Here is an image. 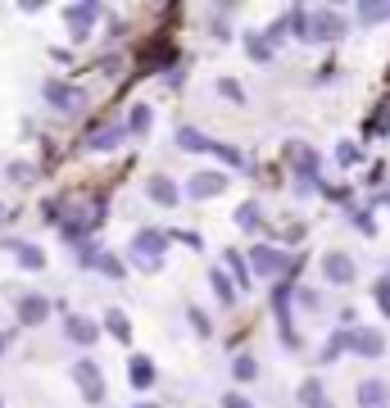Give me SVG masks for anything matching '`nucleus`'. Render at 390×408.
<instances>
[{"mask_svg":"<svg viewBox=\"0 0 390 408\" xmlns=\"http://www.w3.org/2000/svg\"><path fill=\"white\" fill-rule=\"evenodd\" d=\"M223 263H227L231 272H236V281H241V286H246V281H250V277H246V258H241L236 250H227V254H223Z\"/></svg>","mask_w":390,"mask_h":408,"instance_id":"bb28decb","label":"nucleus"},{"mask_svg":"<svg viewBox=\"0 0 390 408\" xmlns=\"http://www.w3.org/2000/svg\"><path fill=\"white\" fill-rule=\"evenodd\" d=\"M177 145H181V150H209V136H200V132H191V127H181L177 132Z\"/></svg>","mask_w":390,"mask_h":408,"instance_id":"aec40b11","label":"nucleus"},{"mask_svg":"<svg viewBox=\"0 0 390 408\" xmlns=\"http://www.w3.org/2000/svg\"><path fill=\"white\" fill-rule=\"evenodd\" d=\"M137 408H159V404H137Z\"/></svg>","mask_w":390,"mask_h":408,"instance_id":"72a5a7b5","label":"nucleus"},{"mask_svg":"<svg viewBox=\"0 0 390 408\" xmlns=\"http://www.w3.org/2000/svg\"><path fill=\"white\" fill-rule=\"evenodd\" d=\"M231 372H236L241 381H250L254 372H259V363H254V358H250V354H241V358H236V363H231Z\"/></svg>","mask_w":390,"mask_h":408,"instance_id":"393cba45","label":"nucleus"},{"mask_svg":"<svg viewBox=\"0 0 390 408\" xmlns=\"http://www.w3.org/2000/svg\"><path fill=\"white\" fill-rule=\"evenodd\" d=\"M164 250H168L164 231H137V241H132V258H137L145 272H154V268L164 263Z\"/></svg>","mask_w":390,"mask_h":408,"instance_id":"f03ea898","label":"nucleus"},{"mask_svg":"<svg viewBox=\"0 0 390 408\" xmlns=\"http://www.w3.org/2000/svg\"><path fill=\"white\" fill-rule=\"evenodd\" d=\"M82 145H87V150H114V145H123V127H118V122H100Z\"/></svg>","mask_w":390,"mask_h":408,"instance_id":"9d476101","label":"nucleus"},{"mask_svg":"<svg viewBox=\"0 0 390 408\" xmlns=\"http://www.w3.org/2000/svg\"><path fill=\"white\" fill-rule=\"evenodd\" d=\"M73 381L82 386V394H87V404H100V399H105V386H100V367H95L91 358H82V363H73Z\"/></svg>","mask_w":390,"mask_h":408,"instance_id":"7ed1b4c3","label":"nucleus"},{"mask_svg":"<svg viewBox=\"0 0 390 408\" xmlns=\"http://www.w3.org/2000/svg\"><path fill=\"white\" fill-rule=\"evenodd\" d=\"M250 263H254V277H268V281H290V272H295V258L273 250V245H254Z\"/></svg>","mask_w":390,"mask_h":408,"instance_id":"f257e3e1","label":"nucleus"},{"mask_svg":"<svg viewBox=\"0 0 390 408\" xmlns=\"http://www.w3.org/2000/svg\"><path fill=\"white\" fill-rule=\"evenodd\" d=\"M359 19H368V23L390 19V5H359Z\"/></svg>","mask_w":390,"mask_h":408,"instance_id":"c85d7f7f","label":"nucleus"},{"mask_svg":"<svg viewBox=\"0 0 390 408\" xmlns=\"http://www.w3.org/2000/svg\"><path fill=\"white\" fill-rule=\"evenodd\" d=\"M150 200L164 204V209H177V187H173V177L154 172V177H150Z\"/></svg>","mask_w":390,"mask_h":408,"instance_id":"ddd939ff","label":"nucleus"},{"mask_svg":"<svg viewBox=\"0 0 390 408\" xmlns=\"http://www.w3.org/2000/svg\"><path fill=\"white\" fill-rule=\"evenodd\" d=\"M372 300H376V308H381V313L390 318V277H381V281L372 286Z\"/></svg>","mask_w":390,"mask_h":408,"instance_id":"b1692460","label":"nucleus"},{"mask_svg":"<svg viewBox=\"0 0 390 408\" xmlns=\"http://www.w3.org/2000/svg\"><path fill=\"white\" fill-rule=\"evenodd\" d=\"M359 408H390L386 381H359Z\"/></svg>","mask_w":390,"mask_h":408,"instance_id":"9b49d317","label":"nucleus"},{"mask_svg":"<svg viewBox=\"0 0 390 408\" xmlns=\"http://www.w3.org/2000/svg\"><path fill=\"white\" fill-rule=\"evenodd\" d=\"M95 14H100L95 5H68V9H64L73 41H87V36H91V28H95Z\"/></svg>","mask_w":390,"mask_h":408,"instance_id":"39448f33","label":"nucleus"},{"mask_svg":"<svg viewBox=\"0 0 390 408\" xmlns=\"http://www.w3.org/2000/svg\"><path fill=\"white\" fill-rule=\"evenodd\" d=\"M46 313H51V300H46V295H23V300H19V318L28 327L46 323Z\"/></svg>","mask_w":390,"mask_h":408,"instance_id":"f8f14e48","label":"nucleus"},{"mask_svg":"<svg viewBox=\"0 0 390 408\" xmlns=\"http://www.w3.org/2000/svg\"><path fill=\"white\" fill-rule=\"evenodd\" d=\"M218 95H227V100H236V105L246 100V95H241V82H236V78H218Z\"/></svg>","mask_w":390,"mask_h":408,"instance_id":"a878e982","label":"nucleus"},{"mask_svg":"<svg viewBox=\"0 0 390 408\" xmlns=\"http://www.w3.org/2000/svg\"><path fill=\"white\" fill-rule=\"evenodd\" d=\"M46 100H51L55 109H64V114H73V109L82 105V86H68V82H51V86H46Z\"/></svg>","mask_w":390,"mask_h":408,"instance_id":"0eeeda50","label":"nucleus"},{"mask_svg":"<svg viewBox=\"0 0 390 408\" xmlns=\"http://www.w3.org/2000/svg\"><path fill=\"white\" fill-rule=\"evenodd\" d=\"M132 386H137V390H150L154 386V363H150V358H132Z\"/></svg>","mask_w":390,"mask_h":408,"instance_id":"4468645a","label":"nucleus"},{"mask_svg":"<svg viewBox=\"0 0 390 408\" xmlns=\"http://www.w3.org/2000/svg\"><path fill=\"white\" fill-rule=\"evenodd\" d=\"M191 327H195V331H200V336H209V331H214V327H209V318H204V313H200V308H191Z\"/></svg>","mask_w":390,"mask_h":408,"instance_id":"473e14b6","label":"nucleus"},{"mask_svg":"<svg viewBox=\"0 0 390 408\" xmlns=\"http://www.w3.org/2000/svg\"><path fill=\"white\" fill-rule=\"evenodd\" d=\"M246 46H250V59H254V64H268V55H273V46H268L259 32H254V36H246Z\"/></svg>","mask_w":390,"mask_h":408,"instance_id":"412c9836","label":"nucleus"},{"mask_svg":"<svg viewBox=\"0 0 390 408\" xmlns=\"http://www.w3.org/2000/svg\"><path fill=\"white\" fill-rule=\"evenodd\" d=\"M290 32H295L300 41H309V14H304V9H295V14H290Z\"/></svg>","mask_w":390,"mask_h":408,"instance_id":"cd10ccee","label":"nucleus"},{"mask_svg":"<svg viewBox=\"0 0 390 408\" xmlns=\"http://www.w3.org/2000/svg\"><path fill=\"white\" fill-rule=\"evenodd\" d=\"M68 336L78 340V345H91L95 336H100V327H95V323H87V318H68Z\"/></svg>","mask_w":390,"mask_h":408,"instance_id":"2eb2a0df","label":"nucleus"},{"mask_svg":"<svg viewBox=\"0 0 390 408\" xmlns=\"http://www.w3.org/2000/svg\"><path fill=\"white\" fill-rule=\"evenodd\" d=\"M9 250H14V258H19L23 268H32V272H36V268L46 263V254L36 250V245H23V241H14V245H9Z\"/></svg>","mask_w":390,"mask_h":408,"instance_id":"dca6fc26","label":"nucleus"},{"mask_svg":"<svg viewBox=\"0 0 390 408\" xmlns=\"http://www.w3.org/2000/svg\"><path fill=\"white\" fill-rule=\"evenodd\" d=\"M349 350L363 354V358H381L386 354V336L372 327H349Z\"/></svg>","mask_w":390,"mask_h":408,"instance_id":"20e7f679","label":"nucleus"},{"mask_svg":"<svg viewBox=\"0 0 390 408\" xmlns=\"http://www.w3.org/2000/svg\"><path fill=\"white\" fill-rule=\"evenodd\" d=\"M236 222H241V227H259V209H254V204H246V209L236 214Z\"/></svg>","mask_w":390,"mask_h":408,"instance_id":"2f4dec72","label":"nucleus"},{"mask_svg":"<svg viewBox=\"0 0 390 408\" xmlns=\"http://www.w3.org/2000/svg\"><path fill=\"white\" fill-rule=\"evenodd\" d=\"M209 281H214V295H218V300H223V304H231V300H236V291H231L227 272H209Z\"/></svg>","mask_w":390,"mask_h":408,"instance_id":"4be33fe9","label":"nucleus"},{"mask_svg":"<svg viewBox=\"0 0 390 408\" xmlns=\"http://www.w3.org/2000/svg\"><path fill=\"white\" fill-rule=\"evenodd\" d=\"M223 408H254V404H250L241 390H227V394H223Z\"/></svg>","mask_w":390,"mask_h":408,"instance_id":"7c9ffc66","label":"nucleus"},{"mask_svg":"<svg viewBox=\"0 0 390 408\" xmlns=\"http://www.w3.org/2000/svg\"><path fill=\"white\" fill-rule=\"evenodd\" d=\"M322 272H327V281H336V286H349V281H354V258L349 254H327Z\"/></svg>","mask_w":390,"mask_h":408,"instance_id":"6e6552de","label":"nucleus"},{"mask_svg":"<svg viewBox=\"0 0 390 408\" xmlns=\"http://www.w3.org/2000/svg\"><path fill=\"white\" fill-rule=\"evenodd\" d=\"M150 122H154V114H150V105H137V109H132V114H127V127L123 132H150Z\"/></svg>","mask_w":390,"mask_h":408,"instance_id":"f3484780","label":"nucleus"},{"mask_svg":"<svg viewBox=\"0 0 390 408\" xmlns=\"http://www.w3.org/2000/svg\"><path fill=\"white\" fill-rule=\"evenodd\" d=\"M300 404L304 408H322L327 399H322V381H304L300 386Z\"/></svg>","mask_w":390,"mask_h":408,"instance_id":"6ab92c4d","label":"nucleus"},{"mask_svg":"<svg viewBox=\"0 0 390 408\" xmlns=\"http://www.w3.org/2000/svg\"><path fill=\"white\" fill-rule=\"evenodd\" d=\"M345 350H349V331H336V336L327 340V350H322V363H332V358L345 354Z\"/></svg>","mask_w":390,"mask_h":408,"instance_id":"5701e85b","label":"nucleus"},{"mask_svg":"<svg viewBox=\"0 0 390 408\" xmlns=\"http://www.w3.org/2000/svg\"><path fill=\"white\" fill-rule=\"evenodd\" d=\"M223 187H227V172H195L186 182V195L191 200H209V195H218Z\"/></svg>","mask_w":390,"mask_h":408,"instance_id":"423d86ee","label":"nucleus"},{"mask_svg":"<svg viewBox=\"0 0 390 408\" xmlns=\"http://www.w3.org/2000/svg\"><path fill=\"white\" fill-rule=\"evenodd\" d=\"M105 327H109V336H118V340H132V323L123 313H118V308H109L105 313Z\"/></svg>","mask_w":390,"mask_h":408,"instance_id":"a211bd4d","label":"nucleus"},{"mask_svg":"<svg viewBox=\"0 0 390 408\" xmlns=\"http://www.w3.org/2000/svg\"><path fill=\"white\" fill-rule=\"evenodd\" d=\"M322 408H327V404H322Z\"/></svg>","mask_w":390,"mask_h":408,"instance_id":"c9c22d12","label":"nucleus"},{"mask_svg":"<svg viewBox=\"0 0 390 408\" xmlns=\"http://www.w3.org/2000/svg\"><path fill=\"white\" fill-rule=\"evenodd\" d=\"M0 345H5V340H0Z\"/></svg>","mask_w":390,"mask_h":408,"instance_id":"f704fd0d","label":"nucleus"},{"mask_svg":"<svg viewBox=\"0 0 390 408\" xmlns=\"http://www.w3.org/2000/svg\"><path fill=\"white\" fill-rule=\"evenodd\" d=\"M336 159H340V164H359V145H354V141L336 145Z\"/></svg>","mask_w":390,"mask_h":408,"instance_id":"c756f323","label":"nucleus"},{"mask_svg":"<svg viewBox=\"0 0 390 408\" xmlns=\"http://www.w3.org/2000/svg\"><path fill=\"white\" fill-rule=\"evenodd\" d=\"M345 32V23L336 14H309V41H336Z\"/></svg>","mask_w":390,"mask_h":408,"instance_id":"1a4fd4ad","label":"nucleus"}]
</instances>
